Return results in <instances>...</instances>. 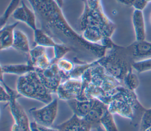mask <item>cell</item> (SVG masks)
I'll use <instances>...</instances> for the list:
<instances>
[{"label":"cell","instance_id":"obj_2","mask_svg":"<svg viewBox=\"0 0 151 131\" xmlns=\"http://www.w3.org/2000/svg\"><path fill=\"white\" fill-rule=\"evenodd\" d=\"M99 100L108 106L113 114L129 119L132 123L140 122L146 108L139 101L135 91L120 85Z\"/></svg>","mask_w":151,"mask_h":131},{"label":"cell","instance_id":"obj_3","mask_svg":"<svg viewBox=\"0 0 151 131\" xmlns=\"http://www.w3.org/2000/svg\"><path fill=\"white\" fill-rule=\"evenodd\" d=\"M133 62L127 46L114 44L112 47L107 49L104 56L100 58L99 64L107 73L122 83L125 75L132 69Z\"/></svg>","mask_w":151,"mask_h":131},{"label":"cell","instance_id":"obj_6","mask_svg":"<svg viewBox=\"0 0 151 131\" xmlns=\"http://www.w3.org/2000/svg\"><path fill=\"white\" fill-rule=\"evenodd\" d=\"M58 109V99H54L42 107L30 109L29 113L32 117L33 120L38 124L44 126L51 127L56 119Z\"/></svg>","mask_w":151,"mask_h":131},{"label":"cell","instance_id":"obj_35","mask_svg":"<svg viewBox=\"0 0 151 131\" xmlns=\"http://www.w3.org/2000/svg\"><path fill=\"white\" fill-rule=\"evenodd\" d=\"M116 1L118 2L127 6H132L134 1V0H116Z\"/></svg>","mask_w":151,"mask_h":131},{"label":"cell","instance_id":"obj_40","mask_svg":"<svg viewBox=\"0 0 151 131\" xmlns=\"http://www.w3.org/2000/svg\"><path fill=\"white\" fill-rule=\"evenodd\" d=\"M149 21H150V24H151V11H150V15H149Z\"/></svg>","mask_w":151,"mask_h":131},{"label":"cell","instance_id":"obj_33","mask_svg":"<svg viewBox=\"0 0 151 131\" xmlns=\"http://www.w3.org/2000/svg\"><path fill=\"white\" fill-rule=\"evenodd\" d=\"M148 3L146 0H134L132 6L135 10L143 11L147 6Z\"/></svg>","mask_w":151,"mask_h":131},{"label":"cell","instance_id":"obj_24","mask_svg":"<svg viewBox=\"0 0 151 131\" xmlns=\"http://www.w3.org/2000/svg\"><path fill=\"white\" fill-rule=\"evenodd\" d=\"M60 70L61 71L63 79L67 80V75L74 69V64L70 60L63 58L56 63Z\"/></svg>","mask_w":151,"mask_h":131},{"label":"cell","instance_id":"obj_25","mask_svg":"<svg viewBox=\"0 0 151 131\" xmlns=\"http://www.w3.org/2000/svg\"><path fill=\"white\" fill-rule=\"evenodd\" d=\"M22 0H11L6 9L2 14L0 17V26L1 27H3L6 24V21L10 16L12 15L14 11L16 9L17 7H18L19 3L21 2Z\"/></svg>","mask_w":151,"mask_h":131},{"label":"cell","instance_id":"obj_13","mask_svg":"<svg viewBox=\"0 0 151 131\" xmlns=\"http://www.w3.org/2000/svg\"><path fill=\"white\" fill-rule=\"evenodd\" d=\"M19 22L17 21L11 24H5L1 27L0 30V50H5L11 48L14 40L15 28Z\"/></svg>","mask_w":151,"mask_h":131},{"label":"cell","instance_id":"obj_16","mask_svg":"<svg viewBox=\"0 0 151 131\" xmlns=\"http://www.w3.org/2000/svg\"><path fill=\"white\" fill-rule=\"evenodd\" d=\"M35 70L36 68L28 63L24 64H4L1 66V73L4 75L5 74H10L20 76Z\"/></svg>","mask_w":151,"mask_h":131},{"label":"cell","instance_id":"obj_15","mask_svg":"<svg viewBox=\"0 0 151 131\" xmlns=\"http://www.w3.org/2000/svg\"><path fill=\"white\" fill-rule=\"evenodd\" d=\"M96 100H79L73 99L67 101V103L73 114L80 118H84L93 107Z\"/></svg>","mask_w":151,"mask_h":131},{"label":"cell","instance_id":"obj_7","mask_svg":"<svg viewBox=\"0 0 151 131\" xmlns=\"http://www.w3.org/2000/svg\"><path fill=\"white\" fill-rule=\"evenodd\" d=\"M91 83L100 87L104 91L105 96L123 84L116 78L107 73L99 63L91 68Z\"/></svg>","mask_w":151,"mask_h":131},{"label":"cell","instance_id":"obj_14","mask_svg":"<svg viewBox=\"0 0 151 131\" xmlns=\"http://www.w3.org/2000/svg\"><path fill=\"white\" fill-rule=\"evenodd\" d=\"M132 21L135 35V41L146 40V24L143 11L134 9Z\"/></svg>","mask_w":151,"mask_h":131},{"label":"cell","instance_id":"obj_10","mask_svg":"<svg viewBox=\"0 0 151 131\" xmlns=\"http://www.w3.org/2000/svg\"><path fill=\"white\" fill-rule=\"evenodd\" d=\"M21 96L18 93L12 96L11 101L8 103L11 114L15 123L21 131H30V122L29 119L21 106L17 101V99Z\"/></svg>","mask_w":151,"mask_h":131},{"label":"cell","instance_id":"obj_37","mask_svg":"<svg viewBox=\"0 0 151 131\" xmlns=\"http://www.w3.org/2000/svg\"><path fill=\"white\" fill-rule=\"evenodd\" d=\"M40 127H41L42 131H60V130H58V129H57L55 127L52 128L51 127H47V126H42V125H40Z\"/></svg>","mask_w":151,"mask_h":131},{"label":"cell","instance_id":"obj_9","mask_svg":"<svg viewBox=\"0 0 151 131\" xmlns=\"http://www.w3.org/2000/svg\"><path fill=\"white\" fill-rule=\"evenodd\" d=\"M40 78L47 89L52 93H56L58 87L62 82L63 77L57 63H52L44 70H36Z\"/></svg>","mask_w":151,"mask_h":131},{"label":"cell","instance_id":"obj_29","mask_svg":"<svg viewBox=\"0 0 151 131\" xmlns=\"http://www.w3.org/2000/svg\"><path fill=\"white\" fill-rule=\"evenodd\" d=\"M151 127V107L146 109L139 122V131H145Z\"/></svg>","mask_w":151,"mask_h":131},{"label":"cell","instance_id":"obj_17","mask_svg":"<svg viewBox=\"0 0 151 131\" xmlns=\"http://www.w3.org/2000/svg\"><path fill=\"white\" fill-rule=\"evenodd\" d=\"M82 36L89 42L93 44H100L101 40L106 37L103 31L96 27H88L82 31Z\"/></svg>","mask_w":151,"mask_h":131},{"label":"cell","instance_id":"obj_26","mask_svg":"<svg viewBox=\"0 0 151 131\" xmlns=\"http://www.w3.org/2000/svg\"><path fill=\"white\" fill-rule=\"evenodd\" d=\"M47 53L46 48L40 45H35L33 48L31 49L27 54V63L32 65L35 61L41 56Z\"/></svg>","mask_w":151,"mask_h":131},{"label":"cell","instance_id":"obj_27","mask_svg":"<svg viewBox=\"0 0 151 131\" xmlns=\"http://www.w3.org/2000/svg\"><path fill=\"white\" fill-rule=\"evenodd\" d=\"M132 68L138 74L151 71V57L134 61Z\"/></svg>","mask_w":151,"mask_h":131},{"label":"cell","instance_id":"obj_1","mask_svg":"<svg viewBox=\"0 0 151 131\" xmlns=\"http://www.w3.org/2000/svg\"><path fill=\"white\" fill-rule=\"evenodd\" d=\"M38 18L41 28L52 38L65 44L81 47L98 58L104 55L106 48L86 41L65 18L61 8L54 0H28Z\"/></svg>","mask_w":151,"mask_h":131},{"label":"cell","instance_id":"obj_34","mask_svg":"<svg viewBox=\"0 0 151 131\" xmlns=\"http://www.w3.org/2000/svg\"><path fill=\"white\" fill-rule=\"evenodd\" d=\"M30 131H42L40 127V125L35 121L30 122Z\"/></svg>","mask_w":151,"mask_h":131},{"label":"cell","instance_id":"obj_18","mask_svg":"<svg viewBox=\"0 0 151 131\" xmlns=\"http://www.w3.org/2000/svg\"><path fill=\"white\" fill-rule=\"evenodd\" d=\"M34 41L35 45H40L47 47L53 48L57 42L54 39L44 31L41 28H37L34 31Z\"/></svg>","mask_w":151,"mask_h":131},{"label":"cell","instance_id":"obj_41","mask_svg":"<svg viewBox=\"0 0 151 131\" xmlns=\"http://www.w3.org/2000/svg\"><path fill=\"white\" fill-rule=\"evenodd\" d=\"M145 131H151V127H150V128H149V129H146V130H145Z\"/></svg>","mask_w":151,"mask_h":131},{"label":"cell","instance_id":"obj_42","mask_svg":"<svg viewBox=\"0 0 151 131\" xmlns=\"http://www.w3.org/2000/svg\"><path fill=\"white\" fill-rule=\"evenodd\" d=\"M148 2H151V0H146Z\"/></svg>","mask_w":151,"mask_h":131},{"label":"cell","instance_id":"obj_21","mask_svg":"<svg viewBox=\"0 0 151 131\" xmlns=\"http://www.w3.org/2000/svg\"><path fill=\"white\" fill-rule=\"evenodd\" d=\"M133 69L130 70L123 80V85L127 89L135 91L140 85V80L137 75L133 71Z\"/></svg>","mask_w":151,"mask_h":131},{"label":"cell","instance_id":"obj_38","mask_svg":"<svg viewBox=\"0 0 151 131\" xmlns=\"http://www.w3.org/2000/svg\"><path fill=\"white\" fill-rule=\"evenodd\" d=\"M58 5L60 7L62 8L64 4V0H54Z\"/></svg>","mask_w":151,"mask_h":131},{"label":"cell","instance_id":"obj_23","mask_svg":"<svg viewBox=\"0 0 151 131\" xmlns=\"http://www.w3.org/2000/svg\"><path fill=\"white\" fill-rule=\"evenodd\" d=\"M73 50L72 48L70 47L63 43H57V44L53 47L54 51V58L52 59V63H55L59 60L64 58V57L69 52Z\"/></svg>","mask_w":151,"mask_h":131},{"label":"cell","instance_id":"obj_20","mask_svg":"<svg viewBox=\"0 0 151 131\" xmlns=\"http://www.w3.org/2000/svg\"><path fill=\"white\" fill-rule=\"evenodd\" d=\"M100 61V58H98L96 60H94L90 63H79L77 65H75L74 69L67 75V79L70 78H81L83 74L88 70L89 68L95 66L98 64Z\"/></svg>","mask_w":151,"mask_h":131},{"label":"cell","instance_id":"obj_39","mask_svg":"<svg viewBox=\"0 0 151 131\" xmlns=\"http://www.w3.org/2000/svg\"><path fill=\"white\" fill-rule=\"evenodd\" d=\"M12 131H21L19 127L15 123H14L12 126Z\"/></svg>","mask_w":151,"mask_h":131},{"label":"cell","instance_id":"obj_19","mask_svg":"<svg viewBox=\"0 0 151 131\" xmlns=\"http://www.w3.org/2000/svg\"><path fill=\"white\" fill-rule=\"evenodd\" d=\"M16 50L28 54L31 50L27 35L21 30H15L12 47Z\"/></svg>","mask_w":151,"mask_h":131},{"label":"cell","instance_id":"obj_28","mask_svg":"<svg viewBox=\"0 0 151 131\" xmlns=\"http://www.w3.org/2000/svg\"><path fill=\"white\" fill-rule=\"evenodd\" d=\"M21 3H22L25 8V9L26 11L27 14V21H26V24L31 28L33 31L35 30L37 28V16L35 15V13L33 10H31L30 8H28V6L25 4V3L24 2L23 0L21 1Z\"/></svg>","mask_w":151,"mask_h":131},{"label":"cell","instance_id":"obj_12","mask_svg":"<svg viewBox=\"0 0 151 131\" xmlns=\"http://www.w3.org/2000/svg\"><path fill=\"white\" fill-rule=\"evenodd\" d=\"M108 109L107 104L96 99L94 104L89 113L83 118L92 128L100 129V120L105 112Z\"/></svg>","mask_w":151,"mask_h":131},{"label":"cell","instance_id":"obj_4","mask_svg":"<svg viewBox=\"0 0 151 131\" xmlns=\"http://www.w3.org/2000/svg\"><path fill=\"white\" fill-rule=\"evenodd\" d=\"M83 4V11L79 18L80 30L88 27H99L106 37L111 38L116 25L104 12L101 0H84Z\"/></svg>","mask_w":151,"mask_h":131},{"label":"cell","instance_id":"obj_5","mask_svg":"<svg viewBox=\"0 0 151 131\" xmlns=\"http://www.w3.org/2000/svg\"><path fill=\"white\" fill-rule=\"evenodd\" d=\"M16 90L21 96L45 104L52 100V93L43 84L36 70L19 76L17 81Z\"/></svg>","mask_w":151,"mask_h":131},{"label":"cell","instance_id":"obj_11","mask_svg":"<svg viewBox=\"0 0 151 131\" xmlns=\"http://www.w3.org/2000/svg\"><path fill=\"white\" fill-rule=\"evenodd\" d=\"M127 47L134 61L151 57V42L135 41Z\"/></svg>","mask_w":151,"mask_h":131},{"label":"cell","instance_id":"obj_36","mask_svg":"<svg viewBox=\"0 0 151 131\" xmlns=\"http://www.w3.org/2000/svg\"><path fill=\"white\" fill-rule=\"evenodd\" d=\"M86 121V120H85ZM92 129L91 126L86 121L84 125L78 130L77 131H91V129Z\"/></svg>","mask_w":151,"mask_h":131},{"label":"cell","instance_id":"obj_8","mask_svg":"<svg viewBox=\"0 0 151 131\" xmlns=\"http://www.w3.org/2000/svg\"><path fill=\"white\" fill-rule=\"evenodd\" d=\"M83 84L81 78H70L62 81L57 90L58 99L67 101L77 99L81 96Z\"/></svg>","mask_w":151,"mask_h":131},{"label":"cell","instance_id":"obj_30","mask_svg":"<svg viewBox=\"0 0 151 131\" xmlns=\"http://www.w3.org/2000/svg\"><path fill=\"white\" fill-rule=\"evenodd\" d=\"M52 64V61L45 53L43 55L39 57L34 63V67L38 70H44L50 67Z\"/></svg>","mask_w":151,"mask_h":131},{"label":"cell","instance_id":"obj_31","mask_svg":"<svg viewBox=\"0 0 151 131\" xmlns=\"http://www.w3.org/2000/svg\"><path fill=\"white\" fill-rule=\"evenodd\" d=\"M13 18L17 21L26 23L27 14L24 5L21 3V5L16 8L12 14Z\"/></svg>","mask_w":151,"mask_h":131},{"label":"cell","instance_id":"obj_22","mask_svg":"<svg viewBox=\"0 0 151 131\" xmlns=\"http://www.w3.org/2000/svg\"><path fill=\"white\" fill-rule=\"evenodd\" d=\"M113 115L107 109L101 118L100 125L105 131H119L113 118Z\"/></svg>","mask_w":151,"mask_h":131},{"label":"cell","instance_id":"obj_32","mask_svg":"<svg viewBox=\"0 0 151 131\" xmlns=\"http://www.w3.org/2000/svg\"><path fill=\"white\" fill-rule=\"evenodd\" d=\"M12 99L11 96L5 89L4 86L1 84V91H0V100L1 102L9 103Z\"/></svg>","mask_w":151,"mask_h":131}]
</instances>
